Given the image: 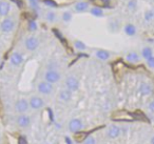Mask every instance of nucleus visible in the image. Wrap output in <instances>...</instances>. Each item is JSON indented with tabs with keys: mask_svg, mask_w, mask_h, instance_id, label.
<instances>
[{
	"mask_svg": "<svg viewBox=\"0 0 154 144\" xmlns=\"http://www.w3.org/2000/svg\"><path fill=\"white\" fill-rule=\"evenodd\" d=\"M126 59H127V61L130 62V63H136V62L139 61V59H140V58H139V56L137 55L136 53H134V52H131V53H129L128 55H127Z\"/></svg>",
	"mask_w": 154,
	"mask_h": 144,
	"instance_id": "nucleus-15",
	"label": "nucleus"
},
{
	"mask_svg": "<svg viewBox=\"0 0 154 144\" xmlns=\"http://www.w3.org/2000/svg\"><path fill=\"white\" fill-rule=\"evenodd\" d=\"M45 18H47L48 21L53 22V21H55V19H56V15H55V13H54V12L50 11V12H48V13H47Z\"/></svg>",
	"mask_w": 154,
	"mask_h": 144,
	"instance_id": "nucleus-23",
	"label": "nucleus"
},
{
	"mask_svg": "<svg viewBox=\"0 0 154 144\" xmlns=\"http://www.w3.org/2000/svg\"><path fill=\"white\" fill-rule=\"evenodd\" d=\"M71 19H72V14H71L70 12H64V13L62 14V20H63L64 22L70 21Z\"/></svg>",
	"mask_w": 154,
	"mask_h": 144,
	"instance_id": "nucleus-26",
	"label": "nucleus"
},
{
	"mask_svg": "<svg viewBox=\"0 0 154 144\" xmlns=\"http://www.w3.org/2000/svg\"><path fill=\"white\" fill-rule=\"evenodd\" d=\"M47 144H49V143H47Z\"/></svg>",
	"mask_w": 154,
	"mask_h": 144,
	"instance_id": "nucleus-35",
	"label": "nucleus"
},
{
	"mask_svg": "<svg viewBox=\"0 0 154 144\" xmlns=\"http://www.w3.org/2000/svg\"><path fill=\"white\" fill-rule=\"evenodd\" d=\"M66 89H69L70 92H76L79 88V81L76 77L70 76L66 80Z\"/></svg>",
	"mask_w": 154,
	"mask_h": 144,
	"instance_id": "nucleus-5",
	"label": "nucleus"
},
{
	"mask_svg": "<svg viewBox=\"0 0 154 144\" xmlns=\"http://www.w3.org/2000/svg\"><path fill=\"white\" fill-rule=\"evenodd\" d=\"M137 7V1L136 0H130L128 3V8L130 10H132V11H134L135 9H136Z\"/></svg>",
	"mask_w": 154,
	"mask_h": 144,
	"instance_id": "nucleus-28",
	"label": "nucleus"
},
{
	"mask_svg": "<svg viewBox=\"0 0 154 144\" xmlns=\"http://www.w3.org/2000/svg\"><path fill=\"white\" fill-rule=\"evenodd\" d=\"M39 41L36 37H30L26 40V47L29 51H35L38 47Z\"/></svg>",
	"mask_w": 154,
	"mask_h": 144,
	"instance_id": "nucleus-10",
	"label": "nucleus"
},
{
	"mask_svg": "<svg viewBox=\"0 0 154 144\" xmlns=\"http://www.w3.org/2000/svg\"><path fill=\"white\" fill-rule=\"evenodd\" d=\"M29 104H30V108H32L33 110H39L45 105V100L39 96H33L29 100Z\"/></svg>",
	"mask_w": 154,
	"mask_h": 144,
	"instance_id": "nucleus-3",
	"label": "nucleus"
},
{
	"mask_svg": "<svg viewBox=\"0 0 154 144\" xmlns=\"http://www.w3.org/2000/svg\"><path fill=\"white\" fill-rule=\"evenodd\" d=\"M139 93L140 95L143 96H150L152 93H153V87L149 84V83H146L143 82L140 85H139V88H138Z\"/></svg>",
	"mask_w": 154,
	"mask_h": 144,
	"instance_id": "nucleus-11",
	"label": "nucleus"
},
{
	"mask_svg": "<svg viewBox=\"0 0 154 144\" xmlns=\"http://www.w3.org/2000/svg\"><path fill=\"white\" fill-rule=\"evenodd\" d=\"M148 110L151 112H154V100H152V101L148 104Z\"/></svg>",
	"mask_w": 154,
	"mask_h": 144,
	"instance_id": "nucleus-32",
	"label": "nucleus"
},
{
	"mask_svg": "<svg viewBox=\"0 0 154 144\" xmlns=\"http://www.w3.org/2000/svg\"><path fill=\"white\" fill-rule=\"evenodd\" d=\"M124 31L128 36H134V35L136 34V28H135V26H133V24H131V23L127 24V26H125Z\"/></svg>",
	"mask_w": 154,
	"mask_h": 144,
	"instance_id": "nucleus-16",
	"label": "nucleus"
},
{
	"mask_svg": "<svg viewBox=\"0 0 154 144\" xmlns=\"http://www.w3.org/2000/svg\"><path fill=\"white\" fill-rule=\"evenodd\" d=\"M10 10H11V7L9 2L7 1L0 2V16H7L10 13Z\"/></svg>",
	"mask_w": 154,
	"mask_h": 144,
	"instance_id": "nucleus-14",
	"label": "nucleus"
},
{
	"mask_svg": "<svg viewBox=\"0 0 154 144\" xmlns=\"http://www.w3.org/2000/svg\"><path fill=\"white\" fill-rule=\"evenodd\" d=\"M36 30H37V23L34 20H31V21L29 22V31L34 32V31H36Z\"/></svg>",
	"mask_w": 154,
	"mask_h": 144,
	"instance_id": "nucleus-27",
	"label": "nucleus"
},
{
	"mask_svg": "<svg viewBox=\"0 0 154 144\" xmlns=\"http://www.w3.org/2000/svg\"><path fill=\"white\" fill-rule=\"evenodd\" d=\"M59 98L62 102H70L72 99V92H70L69 89H62L59 93Z\"/></svg>",
	"mask_w": 154,
	"mask_h": 144,
	"instance_id": "nucleus-13",
	"label": "nucleus"
},
{
	"mask_svg": "<svg viewBox=\"0 0 154 144\" xmlns=\"http://www.w3.org/2000/svg\"><path fill=\"white\" fill-rule=\"evenodd\" d=\"M10 61H11V63L13 64V65L18 66L22 63V61H23V57H22V55L20 53H17V52H16V53H14L13 55L11 56Z\"/></svg>",
	"mask_w": 154,
	"mask_h": 144,
	"instance_id": "nucleus-12",
	"label": "nucleus"
},
{
	"mask_svg": "<svg viewBox=\"0 0 154 144\" xmlns=\"http://www.w3.org/2000/svg\"><path fill=\"white\" fill-rule=\"evenodd\" d=\"M45 79L47 82L54 84V83L58 82L60 80V74L55 70H49L45 74Z\"/></svg>",
	"mask_w": 154,
	"mask_h": 144,
	"instance_id": "nucleus-4",
	"label": "nucleus"
},
{
	"mask_svg": "<svg viewBox=\"0 0 154 144\" xmlns=\"http://www.w3.org/2000/svg\"><path fill=\"white\" fill-rule=\"evenodd\" d=\"M84 144H96V140L93 136H89L85 139Z\"/></svg>",
	"mask_w": 154,
	"mask_h": 144,
	"instance_id": "nucleus-25",
	"label": "nucleus"
},
{
	"mask_svg": "<svg viewBox=\"0 0 154 144\" xmlns=\"http://www.w3.org/2000/svg\"><path fill=\"white\" fill-rule=\"evenodd\" d=\"M153 12H154V11H153Z\"/></svg>",
	"mask_w": 154,
	"mask_h": 144,
	"instance_id": "nucleus-36",
	"label": "nucleus"
},
{
	"mask_svg": "<svg viewBox=\"0 0 154 144\" xmlns=\"http://www.w3.org/2000/svg\"><path fill=\"white\" fill-rule=\"evenodd\" d=\"M84 128V122L82 121V119L79 118H74L69 122V130L73 134H76L78 131H80Z\"/></svg>",
	"mask_w": 154,
	"mask_h": 144,
	"instance_id": "nucleus-2",
	"label": "nucleus"
},
{
	"mask_svg": "<svg viewBox=\"0 0 154 144\" xmlns=\"http://www.w3.org/2000/svg\"><path fill=\"white\" fill-rule=\"evenodd\" d=\"M110 28H111L112 31L118 30V22L116 21V20H113V21H111V23H110Z\"/></svg>",
	"mask_w": 154,
	"mask_h": 144,
	"instance_id": "nucleus-29",
	"label": "nucleus"
},
{
	"mask_svg": "<svg viewBox=\"0 0 154 144\" xmlns=\"http://www.w3.org/2000/svg\"><path fill=\"white\" fill-rule=\"evenodd\" d=\"M16 122H17L18 126L21 127V128H28L31 125V118L26 114L19 115L16 119Z\"/></svg>",
	"mask_w": 154,
	"mask_h": 144,
	"instance_id": "nucleus-7",
	"label": "nucleus"
},
{
	"mask_svg": "<svg viewBox=\"0 0 154 144\" xmlns=\"http://www.w3.org/2000/svg\"><path fill=\"white\" fill-rule=\"evenodd\" d=\"M43 3H45V5H48V7H52V8H55L56 5H57L53 0H43Z\"/></svg>",
	"mask_w": 154,
	"mask_h": 144,
	"instance_id": "nucleus-30",
	"label": "nucleus"
},
{
	"mask_svg": "<svg viewBox=\"0 0 154 144\" xmlns=\"http://www.w3.org/2000/svg\"><path fill=\"white\" fill-rule=\"evenodd\" d=\"M141 56H143L146 60L149 59V58H151L152 56H153V52H152L151 47H149V46L143 47V51H141Z\"/></svg>",
	"mask_w": 154,
	"mask_h": 144,
	"instance_id": "nucleus-19",
	"label": "nucleus"
},
{
	"mask_svg": "<svg viewBox=\"0 0 154 144\" xmlns=\"http://www.w3.org/2000/svg\"><path fill=\"white\" fill-rule=\"evenodd\" d=\"M97 8H107L110 4V0H91Z\"/></svg>",
	"mask_w": 154,
	"mask_h": 144,
	"instance_id": "nucleus-18",
	"label": "nucleus"
},
{
	"mask_svg": "<svg viewBox=\"0 0 154 144\" xmlns=\"http://www.w3.org/2000/svg\"><path fill=\"white\" fill-rule=\"evenodd\" d=\"M88 9V3L87 2H78L75 4V10H76L77 12H84L86 11V10Z\"/></svg>",
	"mask_w": 154,
	"mask_h": 144,
	"instance_id": "nucleus-21",
	"label": "nucleus"
},
{
	"mask_svg": "<svg viewBox=\"0 0 154 144\" xmlns=\"http://www.w3.org/2000/svg\"><path fill=\"white\" fill-rule=\"evenodd\" d=\"M90 12L93 16H96V17H103V12L100 8H97V7L92 8V9L90 10Z\"/></svg>",
	"mask_w": 154,
	"mask_h": 144,
	"instance_id": "nucleus-20",
	"label": "nucleus"
},
{
	"mask_svg": "<svg viewBox=\"0 0 154 144\" xmlns=\"http://www.w3.org/2000/svg\"><path fill=\"white\" fill-rule=\"evenodd\" d=\"M96 57L100 60H108L110 58V53L103 50H98L96 52Z\"/></svg>",
	"mask_w": 154,
	"mask_h": 144,
	"instance_id": "nucleus-17",
	"label": "nucleus"
},
{
	"mask_svg": "<svg viewBox=\"0 0 154 144\" xmlns=\"http://www.w3.org/2000/svg\"><path fill=\"white\" fill-rule=\"evenodd\" d=\"M150 142H151V144H154V136L151 138V141H150Z\"/></svg>",
	"mask_w": 154,
	"mask_h": 144,
	"instance_id": "nucleus-33",
	"label": "nucleus"
},
{
	"mask_svg": "<svg viewBox=\"0 0 154 144\" xmlns=\"http://www.w3.org/2000/svg\"><path fill=\"white\" fill-rule=\"evenodd\" d=\"M120 134H122V129L117 125H111L107 129V137L109 139H116V138L119 137Z\"/></svg>",
	"mask_w": 154,
	"mask_h": 144,
	"instance_id": "nucleus-8",
	"label": "nucleus"
},
{
	"mask_svg": "<svg viewBox=\"0 0 154 144\" xmlns=\"http://www.w3.org/2000/svg\"><path fill=\"white\" fill-rule=\"evenodd\" d=\"M147 64L150 68H154V56H152L151 58L147 59Z\"/></svg>",
	"mask_w": 154,
	"mask_h": 144,
	"instance_id": "nucleus-31",
	"label": "nucleus"
},
{
	"mask_svg": "<svg viewBox=\"0 0 154 144\" xmlns=\"http://www.w3.org/2000/svg\"><path fill=\"white\" fill-rule=\"evenodd\" d=\"M154 17V12L153 11H147L145 13V19L146 21H151Z\"/></svg>",
	"mask_w": 154,
	"mask_h": 144,
	"instance_id": "nucleus-24",
	"label": "nucleus"
},
{
	"mask_svg": "<svg viewBox=\"0 0 154 144\" xmlns=\"http://www.w3.org/2000/svg\"><path fill=\"white\" fill-rule=\"evenodd\" d=\"M74 46L76 47L77 50H79V51H85L87 49L86 44H85L82 41H79V40H76L74 42Z\"/></svg>",
	"mask_w": 154,
	"mask_h": 144,
	"instance_id": "nucleus-22",
	"label": "nucleus"
},
{
	"mask_svg": "<svg viewBox=\"0 0 154 144\" xmlns=\"http://www.w3.org/2000/svg\"><path fill=\"white\" fill-rule=\"evenodd\" d=\"M14 108H15V112H17L19 115H22V114H26L29 110L30 104H29L28 100L24 99V98H21V99H18L17 101L15 102Z\"/></svg>",
	"mask_w": 154,
	"mask_h": 144,
	"instance_id": "nucleus-1",
	"label": "nucleus"
},
{
	"mask_svg": "<svg viewBox=\"0 0 154 144\" xmlns=\"http://www.w3.org/2000/svg\"><path fill=\"white\" fill-rule=\"evenodd\" d=\"M14 26H15V23H14L13 20H12L11 18H7V19H5L2 22H1L0 28H1V31H2V32L9 33L14 30Z\"/></svg>",
	"mask_w": 154,
	"mask_h": 144,
	"instance_id": "nucleus-9",
	"label": "nucleus"
},
{
	"mask_svg": "<svg viewBox=\"0 0 154 144\" xmlns=\"http://www.w3.org/2000/svg\"><path fill=\"white\" fill-rule=\"evenodd\" d=\"M37 91L41 95H50L53 92V85L47 81H41L37 85Z\"/></svg>",
	"mask_w": 154,
	"mask_h": 144,
	"instance_id": "nucleus-6",
	"label": "nucleus"
},
{
	"mask_svg": "<svg viewBox=\"0 0 154 144\" xmlns=\"http://www.w3.org/2000/svg\"><path fill=\"white\" fill-rule=\"evenodd\" d=\"M0 140H1V134H0Z\"/></svg>",
	"mask_w": 154,
	"mask_h": 144,
	"instance_id": "nucleus-34",
	"label": "nucleus"
}]
</instances>
